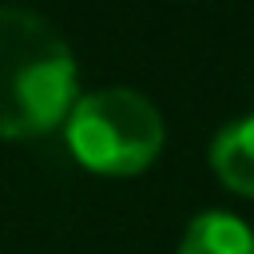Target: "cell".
Returning a JSON list of instances; mask_svg holds the SVG:
<instances>
[{"mask_svg":"<svg viewBox=\"0 0 254 254\" xmlns=\"http://www.w3.org/2000/svg\"><path fill=\"white\" fill-rule=\"evenodd\" d=\"M67 143L79 163L107 175H131L155 159L163 143V119L147 95L131 87H103L71 103Z\"/></svg>","mask_w":254,"mask_h":254,"instance_id":"7a4b0ae2","label":"cell"},{"mask_svg":"<svg viewBox=\"0 0 254 254\" xmlns=\"http://www.w3.org/2000/svg\"><path fill=\"white\" fill-rule=\"evenodd\" d=\"M179 254H254V230L230 210H202L190 218Z\"/></svg>","mask_w":254,"mask_h":254,"instance_id":"3957f363","label":"cell"},{"mask_svg":"<svg viewBox=\"0 0 254 254\" xmlns=\"http://www.w3.org/2000/svg\"><path fill=\"white\" fill-rule=\"evenodd\" d=\"M210 159H214V171H218L230 187L254 194V115L226 123V127L214 135Z\"/></svg>","mask_w":254,"mask_h":254,"instance_id":"277c9868","label":"cell"},{"mask_svg":"<svg viewBox=\"0 0 254 254\" xmlns=\"http://www.w3.org/2000/svg\"><path fill=\"white\" fill-rule=\"evenodd\" d=\"M75 64L36 12L0 4V135H40L71 111Z\"/></svg>","mask_w":254,"mask_h":254,"instance_id":"6da1fadb","label":"cell"}]
</instances>
